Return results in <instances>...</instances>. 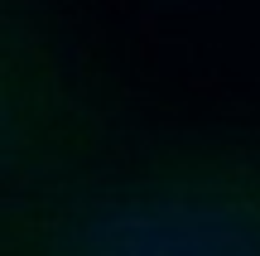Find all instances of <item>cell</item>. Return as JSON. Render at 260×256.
Here are the masks:
<instances>
[{
  "label": "cell",
  "mask_w": 260,
  "mask_h": 256,
  "mask_svg": "<svg viewBox=\"0 0 260 256\" xmlns=\"http://www.w3.org/2000/svg\"><path fill=\"white\" fill-rule=\"evenodd\" d=\"M0 256H260V131L169 126L0 198Z\"/></svg>",
  "instance_id": "1"
},
{
  "label": "cell",
  "mask_w": 260,
  "mask_h": 256,
  "mask_svg": "<svg viewBox=\"0 0 260 256\" xmlns=\"http://www.w3.org/2000/svg\"><path fill=\"white\" fill-rule=\"evenodd\" d=\"M135 126L121 82L48 0H0V198L92 164Z\"/></svg>",
  "instance_id": "2"
}]
</instances>
